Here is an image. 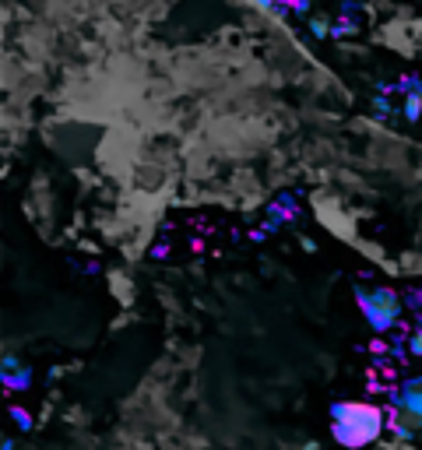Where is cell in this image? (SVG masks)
I'll use <instances>...</instances> for the list:
<instances>
[{
    "label": "cell",
    "instance_id": "7a4b0ae2",
    "mask_svg": "<svg viewBox=\"0 0 422 450\" xmlns=\"http://www.w3.org/2000/svg\"><path fill=\"white\" fill-rule=\"evenodd\" d=\"M405 113H408V120H419V113H422V95H412L408 106H405Z\"/></svg>",
    "mask_w": 422,
    "mask_h": 450
},
{
    "label": "cell",
    "instance_id": "6da1fadb",
    "mask_svg": "<svg viewBox=\"0 0 422 450\" xmlns=\"http://www.w3.org/2000/svg\"><path fill=\"white\" fill-rule=\"evenodd\" d=\"M335 415H338L335 436L342 443H352V447L370 443L377 436V429H380V412L373 405H338Z\"/></svg>",
    "mask_w": 422,
    "mask_h": 450
},
{
    "label": "cell",
    "instance_id": "3957f363",
    "mask_svg": "<svg viewBox=\"0 0 422 450\" xmlns=\"http://www.w3.org/2000/svg\"><path fill=\"white\" fill-rule=\"evenodd\" d=\"M412 352H415V355H422V335H415V338H412Z\"/></svg>",
    "mask_w": 422,
    "mask_h": 450
}]
</instances>
